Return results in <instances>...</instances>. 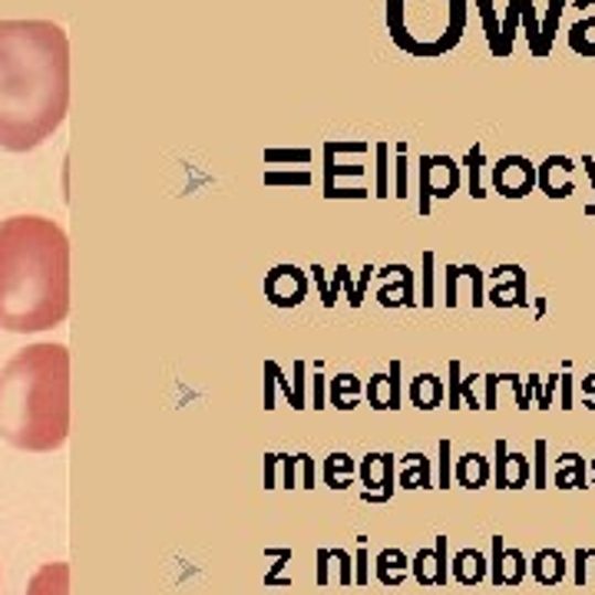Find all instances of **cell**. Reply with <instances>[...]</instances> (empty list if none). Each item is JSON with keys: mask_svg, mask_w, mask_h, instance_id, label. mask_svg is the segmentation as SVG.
<instances>
[{"mask_svg": "<svg viewBox=\"0 0 595 595\" xmlns=\"http://www.w3.org/2000/svg\"><path fill=\"white\" fill-rule=\"evenodd\" d=\"M560 384H563V407L570 411V407H573V381H570V374L560 378Z\"/></svg>", "mask_w": 595, "mask_h": 595, "instance_id": "484cf974", "label": "cell"}, {"mask_svg": "<svg viewBox=\"0 0 595 595\" xmlns=\"http://www.w3.org/2000/svg\"><path fill=\"white\" fill-rule=\"evenodd\" d=\"M583 391H586V394H593V404H589V407L595 411V374H593V378H586V381H583Z\"/></svg>", "mask_w": 595, "mask_h": 595, "instance_id": "83f0119b", "label": "cell"}, {"mask_svg": "<svg viewBox=\"0 0 595 595\" xmlns=\"http://www.w3.org/2000/svg\"><path fill=\"white\" fill-rule=\"evenodd\" d=\"M407 570H411V563H407V556H404L401 550H384V553L378 556V580H381L384 586H401L404 576H407Z\"/></svg>", "mask_w": 595, "mask_h": 595, "instance_id": "ffe728a7", "label": "cell"}, {"mask_svg": "<svg viewBox=\"0 0 595 595\" xmlns=\"http://www.w3.org/2000/svg\"><path fill=\"white\" fill-rule=\"evenodd\" d=\"M411 401L421 407V411H434L444 404V384L437 374H421L411 387Z\"/></svg>", "mask_w": 595, "mask_h": 595, "instance_id": "d6986e66", "label": "cell"}, {"mask_svg": "<svg viewBox=\"0 0 595 595\" xmlns=\"http://www.w3.org/2000/svg\"><path fill=\"white\" fill-rule=\"evenodd\" d=\"M576 7H580V10H583V7H595V0H576ZM570 46H573V53H580V56L593 60L595 56V17H583L580 23H573V26H570Z\"/></svg>", "mask_w": 595, "mask_h": 595, "instance_id": "ac0fdd59", "label": "cell"}, {"mask_svg": "<svg viewBox=\"0 0 595 595\" xmlns=\"http://www.w3.org/2000/svg\"><path fill=\"white\" fill-rule=\"evenodd\" d=\"M70 315V238L43 215L0 222V328L50 331Z\"/></svg>", "mask_w": 595, "mask_h": 595, "instance_id": "7a4b0ae2", "label": "cell"}, {"mask_svg": "<svg viewBox=\"0 0 595 595\" xmlns=\"http://www.w3.org/2000/svg\"><path fill=\"white\" fill-rule=\"evenodd\" d=\"M467 166H470V195H474V199H484L487 192H484V185H480V166H484V149H480V146H474V149L467 152Z\"/></svg>", "mask_w": 595, "mask_h": 595, "instance_id": "cb8c5ba5", "label": "cell"}, {"mask_svg": "<svg viewBox=\"0 0 595 595\" xmlns=\"http://www.w3.org/2000/svg\"><path fill=\"white\" fill-rule=\"evenodd\" d=\"M583 166H586V172H589V179H593V185H595V162H593V156H586V159H583ZM586 212H589V215H595V202H593V205H589V209H586Z\"/></svg>", "mask_w": 595, "mask_h": 595, "instance_id": "4316f807", "label": "cell"}, {"mask_svg": "<svg viewBox=\"0 0 595 595\" xmlns=\"http://www.w3.org/2000/svg\"><path fill=\"white\" fill-rule=\"evenodd\" d=\"M397 374H401V364H391V371H387V374L371 378V387H368V394H371V407H378V411H391V407H397V404H401V384H397Z\"/></svg>", "mask_w": 595, "mask_h": 595, "instance_id": "7c38bea8", "label": "cell"}, {"mask_svg": "<svg viewBox=\"0 0 595 595\" xmlns=\"http://www.w3.org/2000/svg\"><path fill=\"white\" fill-rule=\"evenodd\" d=\"M533 480H536L533 487H540V490L546 487V444L543 440L536 444V474H533Z\"/></svg>", "mask_w": 595, "mask_h": 595, "instance_id": "d4e9b609", "label": "cell"}, {"mask_svg": "<svg viewBox=\"0 0 595 595\" xmlns=\"http://www.w3.org/2000/svg\"><path fill=\"white\" fill-rule=\"evenodd\" d=\"M454 474H457V484L467 487V490H480V487H487L490 477H493L487 457H480V454H464V457L457 460V470H454Z\"/></svg>", "mask_w": 595, "mask_h": 595, "instance_id": "2e32d148", "label": "cell"}, {"mask_svg": "<svg viewBox=\"0 0 595 595\" xmlns=\"http://www.w3.org/2000/svg\"><path fill=\"white\" fill-rule=\"evenodd\" d=\"M556 487L560 490H573V487H586V464L580 454H563L556 460Z\"/></svg>", "mask_w": 595, "mask_h": 595, "instance_id": "44dd1931", "label": "cell"}, {"mask_svg": "<svg viewBox=\"0 0 595 595\" xmlns=\"http://www.w3.org/2000/svg\"><path fill=\"white\" fill-rule=\"evenodd\" d=\"M570 0H550V10H546V17H543V43H546V50H553V40H556V26H560V17H563V7H566Z\"/></svg>", "mask_w": 595, "mask_h": 595, "instance_id": "603a6c76", "label": "cell"}, {"mask_svg": "<svg viewBox=\"0 0 595 595\" xmlns=\"http://www.w3.org/2000/svg\"><path fill=\"white\" fill-rule=\"evenodd\" d=\"M573 169H576V162H573L570 156H546V162L536 166V185H540L550 199H566V195H573V189H576Z\"/></svg>", "mask_w": 595, "mask_h": 595, "instance_id": "ba28073f", "label": "cell"}, {"mask_svg": "<svg viewBox=\"0 0 595 595\" xmlns=\"http://www.w3.org/2000/svg\"><path fill=\"white\" fill-rule=\"evenodd\" d=\"M0 437L17 450L50 454L70 437V351L43 341L0 371Z\"/></svg>", "mask_w": 595, "mask_h": 595, "instance_id": "3957f363", "label": "cell"}, {"mask_svg": "<svg viewBox=\"0 0 595 595\" xmlns=\"http://www.w3.org/2000/svg\"><path fill=\"white\" fill-rule=\"evenodd\" d=\"M70 593V566L66 563H50L43 566L33 580L26 595H66Z\"/></svg>", "mask_w": 595, "mask_h": 595, "instance_id": "4fadbf2b", "label": "cell"}, {"mask_svg": "<svg viewBox=\"0 0 595 595\" xmlns=\"http://www.w3.org/2000/svg\"><path fill=\"white\" fill-rule=\"evenodd\" d=\"M527 556L520 550H507L503 540H493V586H520L527 580Z\"/></svg>", "mask_w": 595, "mask_h": 595, "instance_id": "8fae6325", "label": "cell"}, {"mask_svg": "<svg viewBox=\"0 0 595 595\" xmlns=\"http://www.w3.org/2000/svg\"><path fill=\"white\" fill-rule=\"evenodd\" d=\"M414 580L427 589V586H447L450 580V560H447V536H437L434 550H421L417 560L411 563Z\"/></svg>", "mask_w": 595, "mask_h": 595, "instance_id": "9c48e42d", "label": "cell"}, {"mask_svg": "<svg viewBox=\"0 0 595 595\" xmlns=\"http://www.w3.org/2000/svg\"><path fill=\"white\" fill-rule=\"evenodd\" d=\"M536 189V166L527 156H503L493 166V192L503 199H527Z\"/></svg>", "mask_w": 595, "mask_h": 595, "instance_id": "8992f818", "label": "cell"}, {"mask_svg": "<svg viewBox=\"0 0 595 595\" xmlns=\"http://www.w3.org/2000/svg\"><path fill=\"white\" fill-rule=\"evenodd\" d=\"M401 487H407V490L431 487V464H427V457H421V454L407 457V467L401 474Z\"/></svg>", "mask_w": 595, "mask_h": 595, "instance_id": "7402d4cb", "label": "cell"}, {"mask_svg": "<svg viewBox=\"0 0 595 595\" xmlns=\"http://www.w3.org/2000/svg\"><path fill=\"white\" fill-rule=\"evenodd\" d=\"M387 30L417 60L447 56L464 40L467 0H387Z\"/></svg>", "mask_w": 595, "mask_h": 595, "instance_id": "277c9868", "label": "cell"}, {"mask_svg": "<svg viewBox=\"0 0 595 595\" xmlns=\"http://www.w3.org/2000/svg\"><path fill=\"white\" fill-rule=\"evenodd\" d=\"M487 570H490V563H487V556H484L480 550H460V553L454 556V580L464 583V586L484 583V580H487Z\"/></svg>", "mask_w": 595, "mask_h": 595, "instance_id": "5bb4252c", "label": "cell"}, {"mask_svg": "<svg viewBox=\"0 0 595 595\" xmlns=\"http://www.w3.org/2000/svg\"><path fill=\"white\" fill-rule=\"evenodd\" d=\"M364 484H368V490H371V487H381V497H378V500H387L391 490H394V457H391V454L368 457V464H364Z\"/></svg>", "mask_w": 595, "mask_h": 595, "instance_id": "e0dca14e", "label": "cell"}, {"mask_svg": "<svg viewBox=\"0 0 595 595\" xmlns=\"http://www.w3.org/2000/svg\"><path fill=\"white\" fill-rule=\"evenodd\" d=\"M530 570H533V580H536L540 586H556V583L566 580V560H563L560 550H540V553L533 556Z\"/></svg>", "mask_w": 595, "mask_h": 595, "instance_id": "9a60e30c", "label": "cell"}, {"mask_svg": "<svg viewBox=\"0 0 595 595\" xmlns=\"http://www.w3.org/2000/svg\"><path fill=\"white\" fill-rule=\"evenodd\" d=\"M305 291H308V281H305V275H301L295 265H278V268H272L268 278H265V295H268V301L278 305V308H295V305H301V301H305Z\"/></svg>", "mask_w": 595, "mask_h": 595, "instance_id": "52a82bcc", "label": "cell"}, {"mask_svg": "<svg viewBox=\"0 0 595 595\" xmlns=\"http://www.w3.org/2000/svg\"><path fill=\"white\" fill-rule=\"evenodd\" d=\"M460 189V166L450 156L421 159V205L427 212L431 199H447Z\"/></svg>", "mask_w": 595, "mask_h": 595, "instance_id": "5b68a950", "label": "cell"}, {"mask_svg": "<svg viewBox=\"0 0 595 595\" xmlns=\"http://www.w3.org/2000/svg\"><path fill=\"white\" fill-rule=\"evenodd\" d=\"M70 109V40L53 20H0V149L30 152Z\"/></svg>", "mask_w": 595, "mask_h": 595, "instance_id": "6da1fadb", "label": "cell"}, {"mask_svg": "<svg viewBox=\"0 0 595 595\" xmlns=\"http://www.w3.org/2000/svg\"><path fill=\"white\" fill-rule=\"evenodd\" d=\"M530 484V457L513 454L507 440H497V487L500 490H520Z\"/></svg>", "mask_w": 595, "mask_h": 595, "instance_id": "30bf717a", "label": "cell"}, {"mask_svg": "<svg viewBox=\"0 0 595 595\" xmlns=\"http://www.w3.org/2000/svg\"><path fill=\"white\" fill-rule=\"evenodd\" d=\"M593 467H595V464H593Z\"/></svg>", "mask_w": 595, "mask_h": 595, "instance_id": "f1b7e54d", "label": "cell"}]
</instances>
